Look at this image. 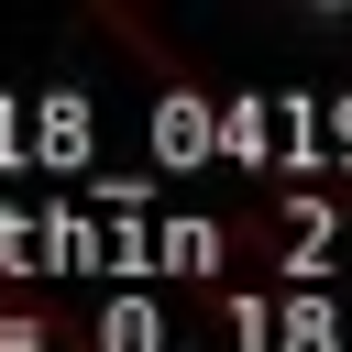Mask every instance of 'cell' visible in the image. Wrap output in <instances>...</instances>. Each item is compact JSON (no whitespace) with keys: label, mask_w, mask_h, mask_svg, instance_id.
Here are the masks:
<instances>
[{"label":"cell","mask_w":352,"mask_h":352,"mask_svg":"<svg viewBox=\"0 0 352 352\" xmlns=\"http://www.w3.org/2000/svg\"><path fill=\"white\" fill-rule=\"evenodd\" d=\"M44 341H55L44 319H0V352H44Z\"/></svg>","instance_id":"obj_1"}]
</instances>
